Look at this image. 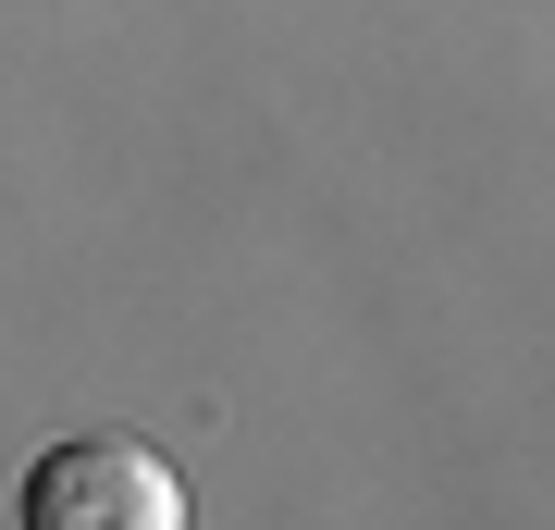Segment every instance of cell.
<instances>
[{
  "label": "cell",
  "mask_w": 555,
  "mask_h": 530,
  "mask_svg": "<svg viewBox=\"0 0 555 530\" xmlns=\"http://www.w3.org/2000/svg\"><path fill=\"white\" fill-rule=\"evenodd\" d=\"M25 530H185V481L137 432H62L25 469Z\"/></svg>",
  "instance_id": "6da1fadb"
}]
</instances>
